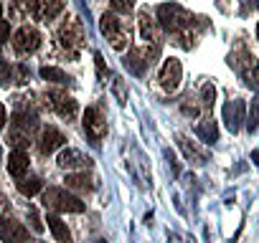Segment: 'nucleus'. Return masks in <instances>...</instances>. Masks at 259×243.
Returning <instances> with one entry per match:
<instances>
[{"instance_id":"obj_36","label":"nucleus","mask_w":259,"mask_h":243,"mask_svg":"<svg viewBox=\"0 0 259 243\" xmlns=\"http://www.w3.org/2000/svg\"><path fill=\"white\" fill-rule=\"evenodd\" d=\"M94 61H97V69H99V76H104V61H102V56L97 53V56H94Z\"/></svg>"},{"instance_id":"obj_25","label":"nucleus","mask_w":259,"mask_h":243,"mask_svg":"<svg viewBox=\"0 0 259 243\" xmlns=\"http://www.w3.org/2000/svg\"><path fill=\"white\" fill-rule=\"evenodd\" d=\"M16 81V69L8 61H0V86H11Z\"/></svg>"},{"instance_id":"obj_32","label":"nucleus","mask_w":259,"mask_h":243,"mask_svg":"<svg viewBox=\"0 0 259 243\" xmlns=\"http://www.w3.org/2000/svg\"><path fill=\"white\" fill-rule=\"evenodd\" d=\"M8 38H11V23L0 18V46H3Z\"/></svg>"},{"instance_id":"obj_1","label":"nucleus","mask_w":259,"mask_h":243,"mask_svg":"<svg viewBox=\"0 0 259 243\" xmlns=\"http://www.w3.org/2000/svg\"><path fill=\"white\" fill-rule=\"evenodd\" d=\"M158 23L168 33L178 36L183 31H191V13L183 11L181 6H176V3H165V6L158 8Z\"/></svg>"},{"instance_id":"obj_24","label":"nucleus","mask_w":259,"mask_h":243,"mask_svg":"<svg viewBox=\"0 0 259 243\" xmlns=\"http://www.w3.org/2000/svg\"><path fill=\"white\" fill-rule=\"evenodd\" d=\"M41 76H44L46 81H54V84H66V81H69V76H66L61 69H56V66H44V69H41Z\"/></svg>"},{"instance_id":"obj_34","label":"nucleus","mask_w":259,"mask_h":243,"mask_svg":"<svg viewBox=\"0 0 259 243\" xmlns=\"http://www.w3.org/2000/svg\"><path fill=\"white\" fill-rule=\"evenodd\" d=\"M16 81H18V84H26V81H28V71H26V66H16Z\"/></svg>"},{"instance_id":"obj_3","label":"nucleus","mask_w":259,"mask_h":243,"mask_svg":"<svg viewBox=\"0 0 259 243\" xmlns=\"http://www.w3.org/2000/svg\"><path fill=\"white\" fill-rule=\"evenodd\" d=\"M99 31H102L104 38L112 41V48H117V51H124L127 43H130V38H133V33H130L127 28H122L119 18L112 16V13H104V16H102V21H99Z\"/></svg>"},{"instance_id":"obj_19","label":"nucleus","mask_w":259,"mask_h":243,"mask_svg":"<svg viewBox=\"0 0 259 243\" xmlns=\"http://www.w3.org/2000/svg\"><path fill=\"white\" fill-rule=\"evenodd\" d=\"M11 127H16V130H23V132L33 135V132L38 130V119H36V114L16 111V114H13V122H11Z\"/></svg>"},{"instance_id":"obj_7","label":"nucleus","mask_w":259,"mask_h":243,"mask_svg":"<svg viewBox=\"0 0 259 243\" xmlns=\"http://www.w3.org/2000/svg\"><path fill=\"white\" fill-rule=\"evenodd\" d=\"M158 56V46H148V48H130V53L124 56V66L133 71V74H138V76H143L145 74V69L150 66V58H155Z\"/></svg>"},{"instance_id":"obj_30","label":"nucleus","mask_w":259,"mask_h":243,"mask_svg":"<svg viewBox=\"0 0 259 243\" xmlns=\"http://www.w3.org/2000/svg\"><path fill=\"white\" fill-rule=\"evenodd\" d=\"M246 127L254 132L256 127H259V104H254L251 106V111H249V122H246Z\"/></svg>"},{"instance_id":"obj_10","label":"nucleus","mask_w":259,"mask_h":243,"mask_svg":"<svg viewBox=\"0 0 259 243\" xmlns=\"http://www.w3.org/2000/svg\"><path fill=\"white\" fill-rule=\"evenodd\" d=\"M0 238L6 243H28V228L13 218H0Z\"/></svg>"},{"instance_id":"obj_18","label":"nucleus","mask_w":259,"mask_h":243,"mask_svg":"<svg viewBox=\"0 0 259 243\" xmlns=\"http://www.w3.org/2000/svg\"><path fill=\"white\" fill-rule=\"evenodd\" d=\"M46 223H49V230L54 233V238L59 240V243H71V233H69V225L59 218V215H49L46 218Z\"/></svg>"},{"instance_id":"obj_39","label":"nucleus","mask_w":259,"mask_h":243,"mask_svg":"<svg viewBox=\"0 0 259 243\" xmlns=\"http://www.w3.org/2000/svg\"><path fill=\"white\" fill-rule=\"evenodd\" d=\"M0 16H3V6H0Z\"/></svg>"},{"instance_id":"obj_6","label":"nucleus","mask_w":259,"mask_h":243,"mask_svg":"<svg viewBox=\"0 0 259 243\" xmlns=\"http://www.w3.org/2000/svg\"><path fill=\"white\" fill-rule=\"evenodd\" d=\"M41 46V33L33 28V26H21L13 36V48L18 56H28L33 51H38Z\"/></svg>"},{"instance_id":"obj_9","label":"nucleus","mask_w":259,"mask_h":243,"mask_svg":"<svg viewBox=\"0 0 259 243\" xmlns=\"http://www.w3.org/2000/svg\"><path fill=\"white\" fill-rule=\"evenodd\" d=\"M49 99H51V106H54V111L61 116V119H76V114H79V104L74 101V96H69L66 91H61V89H56V91H49Z\"/></svg>"},{"instance_id":"obj_22","label":"nucleus","mask_w":259,"mask_h":243,"mask_svg":"<svg viewBox=\"0 0 259 243\" xmlns=\"http://www.w3.org/2000/svg\"><path fill=\"white\" fill-rule=\"evenodd\" d=\"M41 190H44V183H41V177H36V175L21 177V183H18V193L26 195V198H33V195H38Z\"/></svg>"},{"instance_id":"obj_11","label":"nucleus","mask_w":259,"mask_h":243,"mask_svg":"<svg viewBox=\"0 0 259 243\" xmlns=\"http://www.w3.org/2000/svg\"><path fill=\"white\" fill-rule=\"evenodd\" d=\"M64 142H66V137H64L56 127H46V130L41 132L38 150H41V155H54L56 150H61V147H64Z\"/></svg>"},{"instance_id":"obj_13","label":"nucleus","mask_w":259,"mask_h":243,"mask_svg":"<svg viewBox=\"0 0 259 243\" xmlns=\"http://www.w3.org/2000/svg\"><path fill=\"white\" fill-rule=\"evenodd\" d=\"M28 165H31V160H28V152H26V150H13V152L8 155V172H11L16 180L26 177Z\"/></svg>"},{"instance_id":"obj_31","label":"nucleus","mask_w":259,"mask_h":243,"mask_svg":"<svg viewBox=\"0 0 259 243\" xmlns=\"http://www.w3.org/2000/svg\"><path fill=\"white\" fill-rule=\"evenodd\" d=\"M244 79H246V84H254V86H259V64L256 66H251L246 74H241Z\"/></svg>"},{"instance_id":"obj_20","label":"nucleus","mask_w":259,"mask_h":243,"mask_svg":"<svg viewBox=\"0 0 259 243\" xmlns=\"http://www.w3.org/2000/svg\"><path fill=\"white\" fill-rule=\"evenodd\" d=\"M33 11H36L33 0H11V18H16V21L28 18Z\"/></svg>"},{"instance_id":"obj_12","label":"nucleus","mask_w":259,"mask_h":243,"mask_svg":"<svg viewBox=\"0 0 259 243\" xmlns=\"http://www.w3.org/2000/svg\"><path fill=\"white\" fill-rule=\"evenodd\" d=\"M89 165H92V160H89L84 152L74 150V147L61 150V155H59V167H61V170H84V167H89Z\"/></svg>"},{"instance_id":"obj_35","label":"nucleus","mask_w":259,"mask_h":243,"mask_svg":"<svg viewBox=\"0 0 259 243\" xmlns=\"http://www.w3.org/2000/svg\"><path fill=\"white\" fill-rule=\"evenodd\" d=\"M6 122H8V119H6V104L0 101V130L6 127Z\"/></svg>"},{"instance_id":"obj_29","label":"nucleus","mask_w":259,"mask_h":243,"mask_svg":"<svg viewBox=\"0 0 259 243\" xmlns=\"http://www.w3.org/2000/svg\"><path fill=\"white\" fill-rule=\"evenodd\" d=\"M112 89H114V96H117V101H119V104H124V101H127L124 81H122V79H114V81H112Z\"/></svg>"},{"instance_id":"obj_17","label":"nucleus","mask_w":259,"mask_h":243,"mask_svg":"<svg viewBox=\"0 0 259 243\" xmlns=\"http://www.w3.org/2000/svg\"><path fill=\"white\" fill-rule=\"evenodd\" d=\"M178 147H181V152L186 155V160H191L193 165H203L206 162V150H201L196 142H191L188 137H183V135H178Z\"/></svg>"},{"instance_id":"obj_27","label":"nucleus","mask_w":259,"mask_h":243,"mask_svg":"<svg viewBox=\"0 0 259 243\" xmlns=\"http://www.w3.org/2000/svg\"><path fill=\"white\" fill-rule=\"evenodd\" d=\"M181 111H183L186 116H198V111H201V109H198V104H196L191 96H186V99H183V104H181Z\"/></svg>"},{"instance_id":"obj_8","label":"nucleus","mask_w":259,"mask_h":243,"mask_svg":"<svg viewBox=\"0 0 259 243\" xmlns=\"http://www.w3.org/2000/svg\"><path fill=\"white\" fill-rule=\"evenodd\" d=\"M160 86L165 89V91H176L178 86H181V79H183V66H181V61L178 58H165L163 61V66H160Z\"/></svg>"},{"instance_id":"obj_26","label":"nucleus","mask_w":259,"mask_h":243,"mask_svg":"<svg viewBox=\"0 0 259 243\" xmlns=\"http://www.w3.org/2000/svg\"><path fill=\"white\" fill-rule=\"evenodd\" d=\"M201 99H203V101H201L203 106H208V109L213 106V99H216V89H213V84H211V81L201 86Z\"/></svg>"},{"instance_id":"obj_21","label":"nucleus","mask_w":259,"mask_h":243,"mask_svg":"<svg viewBox=\"0 0 259 243\" xmlns=\"http://www.w3.org/2000/svg\"><path fill=\"white\" fill-rule=\"evenodd\" d=\"M196 132H198V137L203 140V142H216L219 140V127H216V122L211 119V116H206L203 122H201V125L196 127Z\"/></svg>"},{"instance_id":"obj_5","label":"nucleus","mask_w":259,"mask_h":243,"mask_svg":"<svg viewBox=\"0 0 259 243\" xmlns=\"http://www.w3.org/2000/svg\"><path fill=\"white\" fill-rule=\"evenodd\" d=\"M84 132L92 142H102L107 137V119L99 106H89L84 111Z\"/></svg>"},{"instance_id":"obj_2","label":"nucleus","mask_w":259,"mask_h":243,"mask_svg":"<svg viewBox=\"0 0 259 243\" xmlns=\"http://www.w3.org/2000/svg\"><path fill=\"white\" fill-rule=\"evenodd\" d=\"M44 205L51 210H59V213H84V203L61 188H49L44 193Z\"/></svg>"},{"instance_id":"obj_15","label":"nucleus","mask_w":259,"mask_h":243,"mask_svg":"<svg viewBox=\"0 0 259 243\" xmlns=\"http://www.w3.org/2000/svg\"><path fill=\"white\" fill-rule=\"evenodd\" d=\"M244 111H246V106H244V101H241V99L231 101V104H229V106L224 109V119H226V127H229L231 132H239L241 122H244Z\"/></svg>"},{"instance_id":"obj_38","label":"nucleus","mask_w":259,"mask_h":243,"mask_svg":"<svg viewBox=\"0 0 259 243\" xmlns=\"http://www.w3.org/2000/svg\"><path fill=\"white\" fill-rule=\"evenodd\" d=\"M94 243H107V240H94Z\"/></svg>"},{"instance_id":"obj_14","label":"nucleus","mask_w":259,"mask_h":243,"mask_svg":"<svg viewBox=\"0 0 259 243\" xmlns=\"http://www.w3.org/2000/svg\"><path fill=\"white\" fill-rule=\"evenodd\" d=\"M33 3H36L33 16L41 21H54L64 11V0H33Z\"/></svg>"},{"instance_id":"obj_23","label":"nucleus","mask_w":259,"mask_h":243,"mask_svg":"<svg viewBox=\"0 0 259 243\" xmlns=\"http://www.w3.org/2000/svg\"><path fill=\"white\" fill-rule=\"evenodd\" d=\"M66 188H71V190H92L94 185H92V177L87 175V172H69L66 175Z\"/></svg>"},{"instance_id":"obj_16","label":"nucleus","mask_w":259,"mask_h":243,"mask_svg":"<svg viewBox=\"0 0 259 243\" xmlns=\"http://www.w3.org/2000/svg\"><path fill=\"white\" fill-rule=\"evenodd\" d=\"M140 33L148 43H160V23L155 18H150L148 11L140 13Z\"/></svg>"},{"instance_id":"obj_33","label":"nucleus","mask_w":259,"mask_h":243,"mask_svg":"<svg viewBox=\"0 0 259 243\" xmlns=\"http://www.w3.org/2000/svg\"><path fill=\"white\" fill-rule=\"evenodd\" d=\"M31 228H33L36 233H41V230H44V223H41V218H38V213H36V210H31Z\"/></svg>"},{"instance_id":"obj_4","label":"nucleus","mask_w":259,"mask_h":243,"mask_svg":"<svg viewBox=\"0 0 259 243\" xmlns=\"http://www.w3.org/2000/svg\"><path fill=\"white\" fill-rule=\"evenodd\" d=\"M59 43L61 48H66L71 56L79 53V48L84 46V26L79 18H69L61 28H59Z\"/></svg>"},{"instance_id":"obj_37","label":"nucleus","mask_w":259,"mask_h":243,"mask_svg":"<svg viewBox=\"0 0 259 243\" xmlns=\"http://www.w3.org/2000/svg\"><path fill=\"white\" fill-rule=\"evenodd\" d=\"M256 38H259V23H256Z\"/></svg>"},{"instance_id":"obj_28","label":"nucleus","mask_w":259,"mask_h":243,"mask_svg":"<svg viewBox=\"0 0 259 243\" xmlns=\"http://www.w3.org/2000/svg\"><path fill=\"white\" fill-rule=\"evenodd\" d=\"M109 3H112V8L117 13H130L135 8V0H109Z\"/></svg>"}]
</instances>
